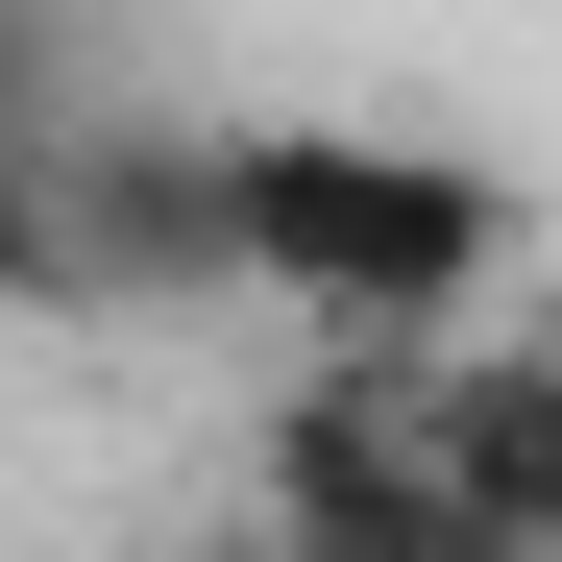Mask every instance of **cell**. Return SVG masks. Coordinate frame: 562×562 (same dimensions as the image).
<instances>
[{"instance_id":"cell-1","label":"cell","mask_w":562,"mask_h":562,"mask_svg":"<svg viewBox=\"0 0 562 562\" xmlns=\"http://www.w3.org/2000/svg\"><path fill=\"white\" fill-rule=\"evenodd\" d=\"M196 245H221V294L318 318V342H464L514 269V171L416 147V123H245V147H196Z\"/></svg>"},{"instance_id":"cell-2","label":"cell","mask_w":562,"mask_h":562,"mask_svg":"<svg viewBox=\"0 0 562 562\" xmlns=\"http://www.w3.org/2000/svg\"><path fill=\"white\" fill-rule=\"evenodd\" d=\"M392 367V416L464 514H490L514 562H562V342H367Z\"/></svg>"},{"instance_id":"cell-3","label":"cell","mask_w":562,"mask_h":562,"mask_svg":"<svg viewBox=\"0 0 562 562\" xmlns=\"http://www.w3.org/2000/svg\"><path fill=\"white\" fill-rule=\"evenodd\" d=\"M49 269H74V221H49V147H25V99H0V318H25Z\"/></svg>"}]
</instances>
